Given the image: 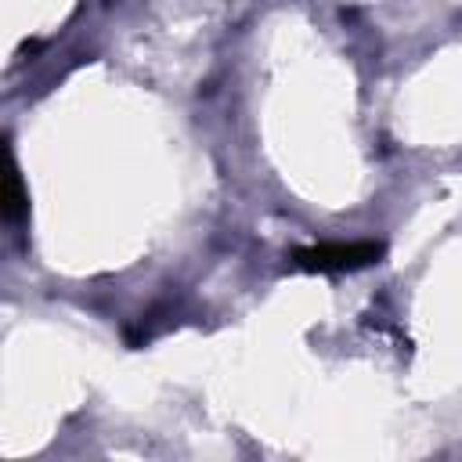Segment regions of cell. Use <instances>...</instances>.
Listing matches in <instances>:
<instances>
[{
    "instance_id": "6da1fadb",
    "label": "cell",
    "mask_w": 462,
    "mask_h": 462,
    "mask_svg": "<svg viewBox=\"0 0 462 462\" xmlns=\"http://www.w3.org/2000/svg\"><path fill=\"white\" fill-rule=\"evenodd\" d=\"M383 256V242H321L296 249L289 260L300 271H318V274H336V271H357L368 267Z\"/></svg>"
},
{
    "instance_id": "7a4b0ae2",
    "label": "cell",
    "mask_w": 462,
    "mask_h": 462,
    "mask_svg": "<svg viewBox=\"0 0 462 462\" xmlns=\"http://www.w3.org/2000/svg\"><path fill=\"white\" fill-rule=\"evenodd\" d=\"M22 209H25V195H22L18 170L11 166V170H7V191H4V217H7V220H18Z\"/></svg>"
}]
</instances>
